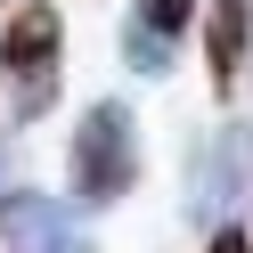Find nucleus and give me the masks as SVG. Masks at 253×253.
Returning a JSON list of instances; mask_svg holds the SVG:
<instances>
[{
    "mask_svg": "<svg viewBox=\"0 0 253 253\" xmlns=\"http://www.w3.org/2000/svg\"><path fill=\"white\" fill-rule=\"evenodd\" d=\"M204 253H253V237H245V229H237V220H220V229H212V237H204Z\"/></svg>",
    "mask_w": 253,
    "mask_h": 253,
    "instance_id": "0eeeda50",
    "label": "nucleus"
},
{
    "mask_svg": "<svg viewBox=\"0 0 253 253\" xmlns=\"http://www.w3.org/2000/svg\"><path fill=\"white\" fill-rule=\"evenodd\" d=\"M0 8H17V0H0Z\"/></svg>",
    "mask_w": 253,
    "mask_h": 253,
    "instance_id": "1a4fd4ad",
    "label": "nucleus"
},
{
    "mask_svg": "<svg viewBox=\"0 0 253 253\" xmlns=\"http://www.w3.org/2000/svg\"><path fill=\"white\" fill-rule=\"evenodd\" d=\"M245 196H253V123H220L188 164V220L220 229Z\"/></svg>",
    "mask_w": 253,
    "mask_h": 253,
    "instance_id": "7ed1b4c3",
    "label": "nucleus"
},
{
    "mask_svg": "<svg viewBox=\"0 0 253 253\" xmlns=\"http://www.w3.org/2000/svg\"><path fill=\"white\" fill-rule=\"evenodd\" d=\"M8 171H17V147H8V139H0V196H8Z\"/></svg>",
    "mask_w": 253,
    "mask_h": 253,
    "instance_id": "6e6552de",
    "label": "nucleus"
},
{
    "mask_svg": "<svg viewBox=\"0 0 253 253\" xmlns=\"http://www.w3.org/2000/svg\"><path fill=\"white\" fill-rule=\"evenodd\" d=\"M57 82H66V17H57V0H17L0 17V90H8V115L41 123L57 106Z\"/></svg>",
    "mask_w": 253,
    "mask_h": 253,
    "instance_id": "f257e3e1",
    "label": "nucleus"
},
{
    "mask_svg": "<svg viewBox=\"0 0 253 253\" xmlns=\"http://www.w3.org/2000/svg\"><path fill=\"white\" fill-rule=\"evenodd\" d=\"M196 17H204V0H131V17H123V66L164 82L180 66L188 33H196Z\"/></svg>",
    "mask_w": 253,
    "mask_h": 253,
    "instance_id": "39448f33",
    "label": "nucleus"
},
{
    "mask_svg": "<svg viewBox=\"0 0 253 253\" xmlns=\"http://www.w3.org/2000/svg\"><path fill=\"white\" fill-rule=\"evenodd\" d=\"M139 188V123L123 98H98L82 106V123H74V147H66V196L82 204V212H106V204H123Z\"/></svg>",
    "mask_w": 253,
    "mask_h": 253,
    "instance_id": "f03ea898",
    "label": "nucleus"
},
{
    "mask_svg": "<svg viewBox=\"0 0 253 253\" xmlns=\"http://www.w3.org/2000/svg\"><path fill=\"white\" fill-rule=\"evenodd\" d=\"M0 245L8 253H98V237H90V220H82V204H57V196H41V188H8L0 196Z\"/></svg>",
    "mask_w": 253,
    "mask_h": 253,
    "instance_id": "20e7f679",
    "label": "nucleus"
},
{
    "mask_svg": "<svg viewBox=\"0 0 253 253\" xmlns=\"http://www.w3.org/2000/svg\"><path fill=\"white\" fill-rule=\"evenodd\" d=\"M196 41H204V74H212V90H220V98H237L245 57H253V0H204Z\"/></svg>",
    "mask_w": 253,
    "mask_h": 253,
    "instance_id": "423d86ee",
    "label": "nucleus"
}]
</instances>
